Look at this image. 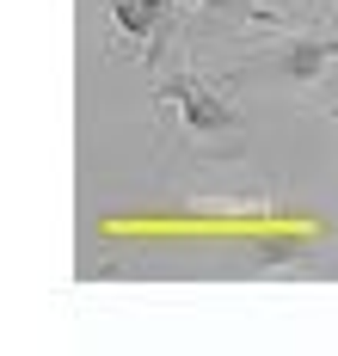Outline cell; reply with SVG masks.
<instances>
[{"mask_svg": "<svg viewBox=\"0 0 338 356\" xmlns=\"http://www.w3.org/2000/svg\"><path fill=\"white\" fill-rule=\"evenodd\" d=\"M160 105L179 111V123H185L191 136H234L240 129V111L227 105V92H216V86H203V80H191V74H172L166 86H160Z\"/></svg>", "mask_w": 338, "mask_h": 356, "instance_id": "6da1fadb", "label": "cell"}, {"mask_svg": "<svg viewBox=\"0 0 338 356\" xmlns=\"http://www.w3.org/2000/svg\"><path fill=\"white\" fill-rule=\"evenodd\" d=\"M332 62H338V37H283L271 49V68L283 80H296V86H314Z\"/></svg>", "mask_w": 338, "mask_h": 356, "instance_id": "7a4b0ae2", "label": "cell"}, {"mask_svg": "<svg viewBox=\"0 0 338 356\" xmlns=\"http://www.w3.org/2000/svg\"><path fill=\"white\" fill-rule=\"evenodd\" d=\"M197 6H203V19H234V25H271V19H283L264 0H197Z\"/></svg>", "mask_w": 338, "mask_h": 356, "instance_id": "3957f363", "label": "cell"}]
</instances>
